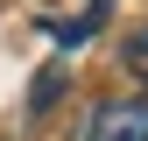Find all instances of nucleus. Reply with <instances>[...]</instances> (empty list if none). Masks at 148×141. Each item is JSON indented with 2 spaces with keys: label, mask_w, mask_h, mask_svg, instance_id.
<instances>
[{
  "label": "nucleus",
  "mask_w": 148,
  "mask_h": 141,
  "mask_svg": "<svg viewBox=\"0 0 148 141\" xmlns=\"http://www.w3.org/2000/svg\"><path fill=\"white\" fill-rule=\"evenodd\" d=\"M85 141H148V99H99Z\"/></svg>",
  "instance_id": "f257e3e1"
},
{
  "label": "nucleus",
  "mask_w": 148,
  "mask_h": 141,
  "mask_svg": "<svg viewBox=\"0 0 148 141\" xmlns=\"http://www.w3.org/2000/svg\"><path fill=\"white\" fill-rule=\"evenodd\" d=\"M127 70L148 85V21H141V28H127Z\"/></svg>",
  "instance_id": "f03ea898"
}]
</instances>
